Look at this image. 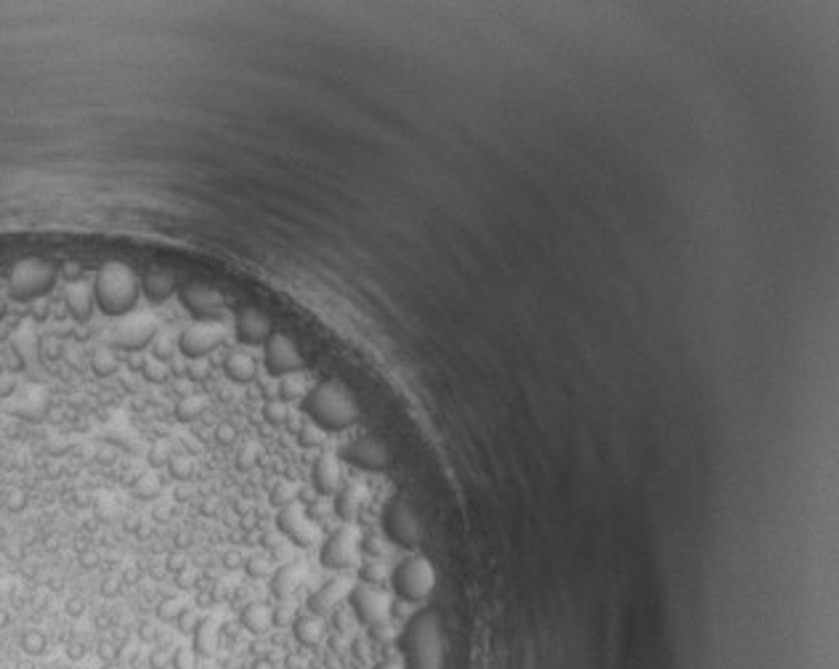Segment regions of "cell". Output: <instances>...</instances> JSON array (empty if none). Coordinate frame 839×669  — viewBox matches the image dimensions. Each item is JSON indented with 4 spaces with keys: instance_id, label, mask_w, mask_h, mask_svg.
I'll return each mask as SVG.
<instances>
[{
    "instance_id": "cell-1",
    "label": "cell",
    "mask_w": 839,
    "mask_h": 669,
    "mask_svg": "<svg viewBox=\"0 0 839 669\" xmlns=\"http://www.w3.org/2000/svg\"><path fill=\"white\" fill-rule=\"evenodd\" d=\"M401 669H441L444 664V632L433 611H420L406 621L399 635Z\"/></svg>"
},
{
    "instance_id": "cell-2",
    "label": "cell",
    "mask_w": 839,
    "mask_h": 669,
    "mask_svg": "<svg viewBox=\"0 0 839 669\" xmlns=\"http://www.w3.org/2000/svg\"><path fill=\"white\" fill-rule=\"evenodd\" d=\"M303 412L322 430H348L359 420V401L340 380H324L303 396Z\"/></svg>"
},
{
    "instance_id": "cell-3",
    "label": "cell",
    "mask_w": 839,
    "mask_h": 669,
    "mask_svg": "<svg viewBox=\"0 0 839 669\" xmlns=\"http://www.w3.org/2000/svg\"><path fill=\"white\" fill-rule=\"evenodd\" d=\"M93 293H96V305L102 308L104 314L117 319V316L136 311L141 284H139L131 266L120 263V261H112V263H104L96 271Z\"/></svg>"
},
{
    "instance_id": "cell-4",
    "label": "cell",
    "mask_w": 839,
    "mask_h": 669,
    "mask_svg": "<svg viewBox=\"0 0 839 669\" xmlns=\"http://www.w3.org/2000/svg\"><path fill=\"white\" fill-rule=\"evenodd\" d=\"M59 282V271L43 258H21L13 263L6 279V293L11 300L32 303L43 295H48Z\"/></svg>"
},
{
    "instance_id": "cell-5",
    "label": "cell",
    "mask_w": 839,
    "mask_h": 669,
    "mask_svg": "<svg viewBox=\"0 0 839 669\" xmlns=\"http://www.w3.org/2000/svg\"><path fill=\"white\" fill-rule=\"evenodd\" d=\"M157 332H160V325H157L152 311H131L125 316H117V322L107 332V340L112 348L139 354L144 348H149Z\"/></svg>"
},
{
    "instance_id": "cell-6",
    "label": "cell",
    "mask_w": 839,
    "mask_h": 669,
    "mask_svg": "<svg viewBox=\"0 0 839 669\" xmlns=\"http://www.w3.org/2000/svg\"><path fill=\"white\" fill-rule=\"evenodd\" d=\"M394 589L396 595L406 603H423V600L431 598V592L435 587V571L431 566V560L425 558H406L396 566L394 577Z\"/></svg>"
},
{
    "instance_id": "cell-7",
    "label": "cell",
    "mask_w": 839,
    "mask_h": 669,
    "mask_svg": "<svg viewBox=\"0 0 839 669\" xmlns=\"http://www.w3.org/2000/svg\"><path fill=\"white\" fill-rule=\"evenodd\" d=\"M383 531L385 537L399 548L412 550L423 542V523L417 518L415 507L409 505L404 497L388 499V505L383 510Z\"/></svg>"
},
{
    "instance_id": "cell-8",
    "label": "cell",
    "mask_w": 839,
    "mask_h": 669,
    "mask_svg": "<svg viewBox=\"0 0 839 669\" xmlns=\"http://www.w3.org/2000/svg\"><path fill=\"white\" fill-rule=\"evenodd\" d=\"M348 606H351V614L356 616V621L369 629L388 627L391 611H394L391 595L383 587H372V584H356V587H351V592H348Z\"/></svg>"
},
{
    "instance_id": "cell-9",
    "label": "cell",
    "mask_w": 839,
    "mask_h": 669,
    "mask_svg": "<svg viewBox=\"0 0 839 669\" xmlns=\"http://www.w3.org/2000/svg\"><path fill=\"white\" fill-rule=\"evenodd\" d=\"M276 526L298 548H314L319 542V526H316V521L308 516V510L301 502H290V505L279 507Z\"/></svg>"
},
{
    "instance_id": "cell-10",
    "label": "cell",
    "mask_w": 839,
    "mask_h": 669,
    "mask_svg": "<svg viewBox=\"0 0 839 669\" xmlns=\"http://www.w3.org/2000/svg\"><path fill=\"white\" fill-rule=\"evenodd\" d=\"M263 345H266V369L271 375L284 377L303 369L305 364L303 354H301L298 343L287 332H274Z\"/></svg>"
},
{
    "instance_id": "cell-11",
    "label": "cell",
    "mask_w": 839,
    "mask_h": 669,
    "mask_svg": "<svg viewBox=\"0 0 839 669\" xmlns=\"http://www.w3.org/2000/svg\"><path fill=\"white\" fill-rule=\"evenodd\" d=\"M359 550H362V537L354 526H343L332 531L327 542L322 545V563L327 568H351L359 560Z\"/></svg>"
},
{
    "instance_id": "cell-12",
    "label": "cell",
    "mask_w": 839,
    "mask_h": 669,
    "mask_svg": "<svg viewBox=\"0 0 839 669\" xmlns=\"http://www.w3.org/2000/svg\"><path fill=\"white\" fill-rule=\"evenodd\" d=\"M183 308L197 319V322H218L223 314V295L210 287V284L192 282L178 290Z\"/></svg>"
},
{
    "instance_id": "cell-13",
    "label": "cell",
    "mask_w": 839,
    "mask_h": 669,
    "mask_svg": "<svg viewBox=\"0 0 839 669\" xmlns=\"http://www.w3.org/2000/svg\"><path fill=\"white\" fill-rule=\"evenodd\" d=\"M343 459L351 462V465L362 467V470H369V473H383L385 467L391 465V452L388 446L380 441L377 436H359L354 438L351 444L343 446Z\"/></svg>"
},
{
    "instance_id": "cell-14",
    "label": "cell",
    "mask_w": 839,
    "mask_h": 669,
    "mask_svg": "<svg viewBox=\"0 0 839 669\" xmlns=\"http://www.w3.org/2000/svg\"><path fill=\"white\" fill-rule=\"evenodd\" d=\"M223 343L221 322H197L178 334V351L189 359H205Z\"/></svg>"
},
{
    "instance_id": "cell-15",
    "label": "cell",
    "mask_w": 839,
    "mask_h": 669,
    "mask_svg": "<svg viewBox=\"0 0 839 669\" xmlns=\"http://www.w3.org/2000/svg\"><path fill=\"white\" fill-rule=\"evenodd\" d=\"M234 332H237V337H239L244 345L266 343V340L274 334L271 316L266 314V311H261V308H255V305H247V308H242V311L237 314V319H234Z\"/></svg>"
},
{
    "instance_id": "cell-16",
    "label": "cell",
    "mask_w": 839,
    "mask_h": 669,
    "mask_svg": "<svg viewBox=\"0 0 839 669\" xmlns=\"http://www.w3.org/2000/svg\"><path fill=\"white\" fill-rule=\"evenodd\" d=\"M348 592H351V587H348L345 579H340V577L330 579V582H324L322 587L316 589L314 595L308 598V609H311V614H316V616H327V614H332V611L348 598Z\"/></svg>"
},
{
    "instance_id": "cell-17",
    "label": "cell",
    "mask_w": 839,
    "mask_h": 669,
    "mask_svg": "<svg viewBox=\"0 0 839 669\" xmlns=\"http://www.w3.org/2000/svg\"><path fill=\"white\" fill-rule=\"evenodd\" d=\"M311 478H314V486L319 494H324V497L337 494L340 491V478H343L340 476V459L335 455H322L314 462Z\"/></svg>"
},
{
    "instance_id": "cell-18",
    "label": "cell",
    "mask_w": 839,
    "mask_h": 669,
    "mask_svg": "<svg viewBox=\"0 0 839 669\" xmlns=\"http://www.w3.org/2000/svg\"><path fill=\"white\" fill-rule=\"evenodd\" d=\"M141 290L152 303H165V300L175 293V274L168 271V268H162V266H152V268L144 274Z\"/></svg>"
},
{
    "instance_id": "cell-19",
    "label": "cell",
    "mask_w": 839,
    "mask_h": 669,
    "mask_svg": "<svg viewBox=\"0 0 839 669\" xmlns=\"http://www.w3.org/2000/svg\"><path fill=\"white\" fill-rule=\"evenodd\" d=\"M305 579V568L301 563H284L271 574V592L274 598L279 600H290L298 592V587L303 584Z\"/></svg>"
},
{
    "instance_id": "cell-20",
    "label": "cell",
    "mask_w": 839,
    "mask_h": 669,
    "mask_svg": "<svg viewBox=\"0 0 839 669\" xmlns=\"http://www.w3.org/2000/svg\"><path fill=\"white\" fill-rule=\"evenodd\" d=\"M218 621L215 619H200L197 629L192 632V651L197 653V659H212L218 653Z\"/></svg>"
},
{
    "instance_id": "cell-21",
    "label": "cell",
    "mask_w": 839,
    "mask_h": 669,
    "mask_svg": "<svg viewBox=\"0 0 839 669\" xmlns=\"http://www.w3.org/2000/svg\"><path fill=\"white\" fill-rule=\"evenodd\" d=\"M223 372H226V377H229V380H234V383L247 386V383H253L255 375H258V366H255V359L250 354H244V351H234V354L226 356V361H223Z\"/></svg>"
},
{
    "instance_id": "cell-22",
    "label": "cell",
    "mask_w": 839,
    "mask_h": 669,
    "mask_svg": "<svg viewBox=\"0 0 839 669\" xmlns=\"http://www.w3.org/2000/svg\"><path fill=\"white\" fill-rule=\"evenodd\" d=\"M293 635L295 640L305 646V648H316L324 640V621L322 616L316 614H303V616H295L293 621Z\"/></svg>"
},
{
    "instance_id": "cell-23",
    "label": "cell",
    "mask_w": 839,
    "mask_h": 669,
    "mask_svg": "<svg viewBox=\"0 0 839 669\" xmlns=\"http://www.w3.org/2000/svg\"><path fill=\"white\" fill-rule=\"evenodd\" d=\"M364 505V489L356 486V484H348V486H340V491L335 494V513L340 521H356L359 510Z\"/></svg>"
},
{
    "instance_id": "cell-24",
    "label": "cell",
    "mask_w": 839,
    "mask_h": 669,
    "mask_svg": "<svg viewBox=\"0 0 839 669\" xmlns=\"http://www.w3.org/2000/svg\"><path fill=\"white\" fill-rule=\"evenodd\" d=\"M239 621L250 635H266L274 627V609H269L266 603H247L239 614Z\"/></svg>"
},
{
    "instance_id": "cell-25",
    "label": "cell",
    "mask_w": 839,
    "mask_h": 669,
    "mask_svg": "<svg viewBox=\"0 0 839 669\" xmlns=\"http://www.w3.org/2000/svg\"><path fill=\"white\" fill-rule=\"evenodd\" d=\"M207 409V398L202 393H183L175 401V420L178 423H194Z\"/></svg>"
},
{
    "instance_id": "cell-26",
    "label": "cell",
    "mask_w": 839,
    "mask_h": 669,
    "mask_svg": "<svg viewBox=\"0 0 839 669\" xmlns=\"http://www.w3.org/2000/svg\"><path fill=\"white\" fill-rule=\"evenodd\" d=\"M91 369H93V375H99V377H112L120 372V361H117V356H114V351H112V345H102V348L93 351Z\"/></svg>"
},
{
    "instance_id": "cell-27",
    "label": "cell",
    "mask_w": 839,
    "mask_h": 669,
    "mask_svg": "<svg viewBox=\"0 0 839 669\" xmlns=\"http://www.w3.org/2000/svg\"><path fill=\"white\" fill-rule=\"evenodd\" d=\"M168 470H170V476L175 478V481H189V478L194 476V459L192 455H186V452H173L170 459H168Z\"/></svg>"
},
{
    "instance_id": "cell-28",
    "label": "cell",
    "mask_w": 839,
    "mask_h": 669,
    "mask_svg": "<svg viewBox=\"0 0 839 669\" xmlns=\"http://www.w3.org/2000/svg\"><path fill=\"white\" fill-rule=\"evenodd\" d=\"M359 577H362V584L383 587L385 579H388V568H385V563H380L377 558H372V560H367L364 566L359 568Z\"/></svg>"
},
{
    "instance_id": "cell-29",
    "label": "cell",
    "mask_w": 839,
    "mask_h": 669,
    "mask_svg": "<svg viewBox=\"0 0 839 669\" xmlns=\"http://www.w3.org/2000/svg\"><path fill=\"white\" fill-rule=\"evenodd\" d=\"M303 396H305V383L298 372L282 377V383H279V398L282 401H295V398H303Z\"/></svg>"
},
{
    "instance_id": "cell-30",
    "label": "cell",
    "mask_w": 839,
    "mask_h": 669,
    "mask_svg": "<svg viewBox=\"0 0 839 669\" xmlns=\"http://www.w3.org/2000/svg\"><path fill=\"white\" fill-rule=\"evenodd\" d=\"M45 648H48V638H45V632H40V629H27V632L21 635V651H24V653H30V656H43Z\"/></svg>"
},
{
    "instance_id": "cell-31",
    "label": "cell",
    "mask_w": 839,
    "mask_h": 669,
    "mask_svg": "<svg viewBox=\"0 0 839 669\" xmlns=\"http://www.w3.org/2000/svg\"><path fill=\"white\" fill-rule=\"evenodd\" d=\"M149 348H152V359H157V361H168V359L175 354L178 343H175V337H170L168 332H157L154 334V340L149 343Z\"/></svg>"
},
{
    "instance_id": "cell-32",
    "label": "cell",
    "mask_w": 839,
    "mask_h": 669,
    "mask_svg": "<svg viewBox=\"0 0 839 669\" xmlns=\"http://www.w3.org/2000/svg\"><path fill=\"white\" fill-rule=\"evenodd\" d=\"M271 502L279 507L290 505V502H298V486H295L293 481H287V478H279L271 489Z\"/></svg>"
},
{
    "instance_id": "cell-33",
    "label": "cell",
    "mask_w": 839,
    "mask_h": 669,
    "mask_svg": "<svg viewBox=\"0 0 839 669\" xmlns=\"http://www.w3.org/2000/svg\"><path fill=\"white\" fill-rule=\"evenodd\" d=\"M287 404H284L282 398L276 396V398H269L266 404H263V417H266V423L269 425H284L287 423Z\"/></svg>"
},
{
    "instance_id": "cell-34",
    "label": "cell",
    "mask_w": 839,
    "mask_h": 669,
    "mask_svg": "<svg viewBox=\"0 0 839 669\" xmlns=\"http://www.w3.org/2000/svg\"><path fill=\"white\" fill-rule=\"evenodd\" d=\"M141 372L149 383H154V386H162V383L170 380V369H168V364H165V361H157V359H146L141 366Z\"/></svg>"
},
{
    "instance_id": "cell-35",
    "label": "cell",
    "mask_w": 839,
    "mask_h": 669,
    "mask_svg": "<svg viewBox=\"0 0 839 669\" xmlns=\"http://www.w3.org/2000/svg\"><path fill=\"white\" fill-rule=\"evenodd\" d=\"M133 494H136L139 499H154V497H157V494H160V481H157V476L146 473V476L136 478V484H133Z\"/></svg>"
},
{
    "instance_id": "cell-36",
    "label": "cell",
    "mask_w": 839,
    "mask_h": 669,
    "mask_svg": "<svg viewBox=\"0 0 839 669\" xmlns=\"http://www.w3.org/2000/svg\"><path fill=\"white\" fill-rule=\"evenodd\" d=\"M298 441L305 446V449H314V446H322L324 444V430L319 425H314L311 420L308 423H303V425L298 428Z\"/></svg>"
},
{
    "instance_id": "cell-37",
    "label": "cell",
    "mask_w": 839,
    "mask_h": 669,
    "mask_svg": "<svg viewBox=\"0 0 839 669\" xmlns=\"http://www.w3.org/2000/svg\"><path fill=\"white\" fill-rule=\"evenodd\" d=\"M173 624H175V629H178L181 635H192L194 629H197V624H200V616H197V611H194L192 606H183V609L178 611V616L173 619Z\"/></svg>"
},
{
    "instance_id": "cell-38",
    "label": "cell",
    "mask_w": 839,
    "mask_h": 669,
    "mask_svg": "<svg viewBox=\"0 0 839 669\" xmlns=\"http://www.w3.org/2000/svg\"><path fill=\"white\" fill-rule=\"evenodd\" d=\"M173 669H197V653L192 648H175L170 659Z\"/></svg>"
},
{
    "instance_id": "cell-39",
    "label": "cell",
    "mask_w": 839,
    "mask_h": 669,
    "mask_svg": "<svg viewBox=\"0 0 839 669\" xmlns=\"http://www.w3.org/2000/svg\"><path fill=\"white\" fill-rule=\"evenodd\" d=\"M181 609L183 606L175 598H162L160 606H157V619H160V621H173V619L178 616V611Z\"/></svg>"
},
{
    "instance_id": "cell-40",
    "label": "cell",
    "mask_w": 839,
    "mask_h": 669,
    "mask_svg": "<svg viewBox=\"0 0 839 669\" xmlns=\"http://www.w3.org/2000/svg\"><path fill=\"white\" fill-rule=\"evenodd\" d=\"M170 446L165 444V441H160V444H154L152 449H149V465L152 467H165L168 465V459H170Z\"/></svg>"
},
{
    "instance_id": "cell-41",
    "label": "cell",
    "mask_w": 839,
    "mask_h": 669,
    "mask_svg": "<svg viewBox=\"0 0 839 669\" xmlns=\"http://www.w3.org/2000/svg\"><path fill=\"white\" fill-rule=\"evenodd\" d=\"M244 571L250 574V577L261 579V577H269V571H271V566H269V558H261V555H253L247 563H244Z\"/></svg>"
},
{
    "instance_id": "cell-42",
    "label": "cell",
    "mask_w": 839,
    "mask_h": 669,
    "mask_svg": "<svg viewBox=\"0 0 839 669\" xmlns=\"http://www.w3.org/2000/svg\"><path fill=\"white\" fill-rule=\"evenodd\" d=\"M362 550H364L367 555H372V558H383L385 555L383 537H377V534H367V537H362Z\"/></svg>"
},
{
    "instance_id": "cell-43",
    "label": "cell",
    "mask_w": 839,
    "mask_h": 669,
    "mask_svg": "<svg viewBox=\"0 0 839 669\" xmlns=\"http://www.w3.org/2000/svg\"><path fill=\"white\" fill-rule=\"evenodd\" d=\"M170 659H173V651L170 648H154L152 653H149V667H152V669H168V667H170Z\"/></svg>"
},
{
    "instance_id": "cell-44",
    "label": "cell",
    "mask_w": 839,
    "mask_h": 669,
    "mask_svg": "<svg viewBox=\"0 0 839 669\" xmlns=\"http://www.w3.org/2000/svg\"><path fill=\"white\" fill-rule=\"evenodd\" d=\"M258 462V446L255 444H247L239 452V459H237V465H239V470H250V467Z\"/></svg>"
},
{
    "instance_id": "cell-45",
    "label": "cell",
    "mask_w": 839,
    "mask_h": 669,
    "mask_svg": "<svg viewBox=\"0 0 839 669\" xmlns=\"http://www.w3.org/2000/svg\"><path fill=\"white\" fill-rule=\"evenodd\" d=\"M6 507H9L11 513H21L27 507V494L21 489H11L9 497H6Z\"/></svg>"
},
{
    "instance_id": "cell-46",
    "label": "cell",
    "mask_w": 839,
    "mask_h": 669,
    "mask_svg": "<svg viewBox=\"0 0 839 669\" xmlns=\"http://www.w3.org/2000/svg\"><path fill=\"white\" fill-rule=\"evenodd\" d=\"M234 438H237V428L232 425V423H221V425L215 428V441L223 446H232Z\"/></svg>"
},
{
    "instance_id": "cell-47",
    "label": "cell",
    "mask_w": 839,
    "mask_h": 669,
    "mask_svg": "<svg viewBox=\"0 0 839 669\" xmlns=\"http://www.w3.org/2000/svg\"><path fill=\"white\" fill-rule=\"evenodd\" d=\"M99 656H102V661L107 664V661H117V656H120V651H117V646L114 643H109V640H102L99 643Z\"/></svg>"
},
{
    "instance_id": "cell-48",
    "label": "cell",
    "mask_w": 839,
    "mask_h": 669,
    "mask_svg": "<svg viewBox=\"0 0 839 669\" xmlns=\"http://www.w3.org/2000/svg\"><path fill=\"white\" fill-rule=\"evenodd\" d=\"M354 614H351V611H337V614H335V621H337V629H340V632H343V635H348V632H351V624H354Z\"/></svg>"
},
{
    "instance_id": "cell-49",
    "label": "cell",
    "mask_w": 839,
    "mask_h": 669,
    "mask_svg": "<svg viewBox=\"0 0 839 669\" xmlns=\"http://www.w3.org/2000/svg\"><path fill=\"white\" fill-rule=\"evenodd\" d=\"M175 582H178V587L192 589L194 582H197V574H194L192 568H181V571H178V577H175Z\"/></svg>"
},
{
    "instance_id": "cell-50",
    "label": "cell",
    "mask_w": 839,
    "mask_h": 669,
    "mask_svg": "<svg viewBox=\"0 0 839 669\" xmlns=\"http://www.w3.org/2000/svg\"><path fill=\"white\" fill-rule=\"evenodd\" d=\"M139 638H141L144 643H154V640H157V627H154V621H141Z\"/></svg>"
},
{
    "instance_id": "cell-51",
    "label": "cell",
    "mask_w": 839,
    "mask_h": 669,
    "mask_svg": "<svg viewBox=\"0 0 839 669\" xmlns=\"http://www.w3.org/2000/svg\"><path fill=\"white\" fill-rule=\"evenodd\" d=\"M67 656L75 661H80L82 656H85V646H82L80 640H72V643H67Z\"/></svg>"
},
{
    "instance_id": "cell-52",
    "label": "cell",
    "mask_w": 839,
    "mask_h": 669,
    "mask_svg": "<svg viewBox=\"0 0 839 669\" xmlns=\"http://www.w3.org/2000/svg\"><path fill=\"white\" fill-rule=\"evenodd\" d=\"M82 611H85V603H82L80 598L67 600V614H70V616H82Z\"/></svg>"
},
{
    "instance_id": "cell-53",
    "label": "cell",
    "mask_w": 839,
    "mask_h": 669,
    "mask_svg": "<svg viewBox=\"0 0 839 669\" xmlns=\"http://www.w3.org/2000/svg\"><path fill=\"white\" fill-rule=\"evenodd\" d=\"M287 621H290V609H287V606H279V609L274 611V624H287Z\"/></svg>"
},
{
    "instance_id": "cell-54",
    "label": "cell",
    "mask_w": 839,
    "mask_h": 669,
    "mask_svg": "<svg viewBox=\"0 0 839 669\" xmlns=\"http://www.w3.org/2000/svg\"><path fill=\"white\" fill-rule=\"evenodd\" d=\"M253 669H274V664H271L269 659H258V661L253 664Z\"/></svg>"
},
{
    "instance_id": "cell-55",
    "label": "cell",
    "mask_w": 839,
    "mask_h": 669,
    "mask_svg": "<svg viewBox=\"0 0 839 669\" xmlns=\"http://www.w3.org/2000/svg\"><path fill=\"white\" fill-rule=\"evenodd\" d=\"M226 566H229V568H237V566H239V558L234 555V553H229V555H226Z\"/></svg>"
},
{
    "instance_id": "cell-56",
    "label": "cell",
    "mask_w": 839,
    "mask_h": 669,
    "mask_svg": "<svg viewBox=\"0 0 839 669\" xmlns=\"http://www.w3.org/2000/svg\"><path fill=\"white\" fill-rule=\"evenodd\" d=\"M374 669H401V667H399L396 661H380V664H377Z\"/></svg>"
},
{
    "instance_id": "cell-57",
    "label": "cell",
    "mask_w": 839,
    "mask_h": 669,
    "mask_svg": "<svg viewBox=\"0 0 839 669\" xmlns=\"http://www.w3.org/2000/svg\"><path fill=\"white\" fill-rule=\"evenodd\" d=\"M102 669H122V664H120V661H107Z\"/></svg>"
},
{
    "instance_id": "cell-58",
    "label": "cell",
    "mask_w": 839,
    "mask_h": 669,
    "mask_svg": "<svg viewBox=\"0 0 839 669\" xmlns=\"http://www.w3.org/2000/svg\"><path fill=\"white\" fill-rule=\"evenodd\" d=\"M6 621H9V616H6V614H3V611H0V627H3V624H6Z\"/></svg>"
},
{
    "instance_id": "cell-59",
    "label": "cell",
    "mask_w": 839,
    "mask_h": 669,
    "mask_svg": "<svg viewBox=\"0 0 839 669\" xmlns=\"http://www.w3.org/2000/svg\"><path fill=\"white\" fill-rule=\"evenodd\" d=\"M205 669H212V667H205Z\"/></svg>"
}]
</instances>
